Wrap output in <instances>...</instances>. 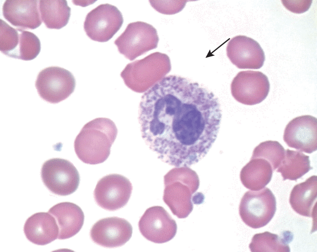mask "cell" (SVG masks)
<instances>
[{"label": "cell", "instance_id": "8fae6325", "mask_svg": "<svg viewBox=\"0 0 317 252\" xmlns=\"http://www.w3.org/2000/svg\"><path fill=\"white\" fill-rule=\"evenodd\" d=\"M138 227L142 235L147 240L163 243L173 239L177 231L175 220L161 206L147 208L140 218Z\"/></svg>", "mask_w": 317, "mask_h": 252}, {"label": "cell", "instance_id": "4316f807", "mask_svg": "<svg viewBox=\"0 0 317 252\" xmlns=\"http://www.w3.org/2000/svg\"><path fill=\"white\" fill-rule=\"evenodd\" d=\"M151 6L156 11L166 15L174 14L181 11L185 7V1L149 0Z\"/></svg>", "mask_w": 317, "mask_h": 252}, {"label": "cell", "instance_id": "e0dca14e", "mask_svg": "<svg viewBox=\"0 0 317 252\" xmlns=\"http://www.w3.org/2000/svg\"><path fill=\"white\" fill-rule=\"evenodd\" d=\"M24 231L29 241L43 246L57 239L59 230L55 218L49 212H41L35 213L27 219Z\"/></svg>", "mask_w": 317, "mask_h": 252}, {"label": "cell", "instance_id": "ba28073f", "mask_svg": "<svg viewBox=\"0 0 317 252\" xmlns=\"http://www.w3.org/2000/svg\"><path fill=\"white\" fill-rule=\"evenodd\" d=\"M123 22L122 15L115 6L100 5L86 15L84 24L87 36L91 40L105 42L119 31Z\"/></svg>", "mask_w": 317, "mask_h": 252}, {"label": "cell", "instance_id": "7402d4cb", "mask_svg": "<svg viewBox=\"0 0 317 252\" xmlns=\"http://www.w3.org/2000/svg\"><path fill=\"white\" fill-rule=\"evenodd\" d=\"M293 237L292 233L285 231L282 237L268 231L254 234L249 244L251 252H289V243Z\"/></svg>", "mask_w": 317, "mask_h": 252}, {"label": "cell", "instance_id": "52a82bcc", "mask_svg": "<svg viewBox=\"0 0 317 252\" xmlns=\"http://www.w3.org/2000/svg\"><path fill=\"white\" fill-rule=\"evenodd\" d=\"M76 85V79L72 73L56 66L41 70L35 82V86L41 98L54 104L67 98L74 91Z\"/></svg>", "mask_w": 317, "mask_h": 252}, {"label": "cell", "instance_id": "603a6c76", "mask_svg": "<svg viewBox=\"0 0 317 252\" xmlns=\"http://www.w3.org/2000/svg\"><path fill=\"white\" fill-rule=\"evenodd\" d=\"M247 176L243 182L247 188L258 191L270 181L273 169L271 164L265 159L257 158L252 160L246 167Z\"/></svg>", "mask_w": 317, "mask_h": 252}, {"label": "cell", "instance_id": "9a60e30c", "mask_svg": "<svg viewBox=\"0 0 317 252\" xmlns=\"http://www.w3.org/2000/svg\"><path fill=\"white\" fill-rule=\"evenodd\" d=\"M164 184L163 201L178 218H186L193 210L192 196L198 185L167 177Z\"/></svg>", "mask_w": 317, "mask_h": 252}, {"label": "cell", "instance_id": "3957f363", "mask_svg": "<svg viewBox=\"0 0 317 252\" xmlns=\"http://www.w3.org/2000/svg\"><path fill=\"white\" fill-rule=\"evenodd\" d=\"M169 57L159 52L128 64L120 75L125 85L136 92H146L170 71Z\"/></svg>", "mask_w": 317, "mask_h": 252}, {"label": "cell", "instance_id": "5b68a950", "mask_svg": "<svg viewBox=\"0 0 317 252\" xmlns=\"http://www.w3.org/2000/svg\"><path fill=\"white\" fill-rule=\"evenodd\" d=\"M159 38L156 29L141 21L129 23L115 40L119 52L132 61L147 52L157 48Z\"/></svg>", "mask_w": 317, "mask_h": 252}, {"label": "cell", "instance_id": "9c48e42d", "mask_svg": "<svg viewBox=\"0 0 317 252\" xmlns=\"http://www.w3.org/2000/svg\"><path fill=\"white\" fill-rule=\"evenodd\" d=\"M132 187L129 180L118 174L107 175L100 179L94 191L97 204L110 211L120 209L128 203Z\"/></svg>", "mask_w": 317, "mask_h": 252}, {"label": "cell", "instance_id": "d4e9b609", "mask_svg": "<svg viewBox=\"0 0 317 252\" xmlns=\"http://www.w3.org/2000/svg\"><path fill=\"white\" fill-rule=\"evenodd\" d=\"M20 29L15 28L0 19V49L9 57L17 59Z\"/></svg>", "mask_w": 317, "mask_h": 252}, {"label": "cell", "instance_id": "277c9868", "mask_svg": "<svg viewBox=\"0 0 317 252\" xmlns=\"http://www.w3.org/2000/svg\"><path fill=\"white\" fill-rule=\"evenodd\" d=\"M276 210L275 197L267 187L260 190L245 192L239 207V215L242 220L253 229L266 225L273 217Z\"/></svg>", "mask_w": 317, "mask_h": 252}, {"label": "cell", "instance_id": "ac0fdd59", "mask_svg": "<svg viewBox=\"0 0 317 252\" xmlns=\"http://www.w3.org/2000/svg\"><path fill=\"white\" fill-rule=\"evenodd\" d=\"M48 212L55 217L59 228L58 238L60 240L70 238L78 233L81 229L84 221V215L78 205L68 202L55 205Z\"/></svg>", "mask_w": 317, "mask_h": 252}, {"label": "cell", "instance_id": "83f0119b", "mask_svg": "<svg viewBox=\"0 0 317 252\" xmlns=\"http://www.w3.org/2000/svg\"><path fill=\"white\" fill-rule=\"evenodd\" d=\"M282 2L287 9L293 12L297 6L296 13H300L298 6H300L307 10L311 5L312 1H301V2H299V5H298V2H296L297 5L295 2H293L292 1H282Z\"/></svg>", "mask_w": 317, "mask_h": 252}, {"label": "cell", "instance_id": "5bb4252c", "mask_svg": "<svg viewBox=\"0 0 317 252\" xmlns=\"http://www.w3.org/2000/svg\"><path fill=\"white\" fill-rule=\"evenodd\" d=\"M226 52L231 62L240 69H260L265 60L264 52L259 44L245 36L232 38L228 44Z\"/></svg>", "mask_w": 317, "mask_h": 252}, {"label": "cell", "instance_id": "6da1fadb", "mask_svg": "<svg viewBox=\"0 0 317 252\" xmlns=\"http://www.w3.org/2000/svg\"><path fill=\"white\" fill-rule=\"evenodd\" d=\"M221 110L214 94L175 75L165 76L142 96L141 137L159 159L179 163L202 148L217 132Z\"/></svg>", "mask_w": 317, "mask_h": 252}, {"label": "cell", "instance_id": "2e32d148", "mask_svg": "<svg viewBox=\"0 0 317 252\" xmlns=\"http://www.w3.org/2000/svg\"><path fill=\"white\" fill-rule=\"evenodd\" d=\"M39 0H6L2 6L3 15L12 25L23 30L34 29L42 21Z\"/></svg>", "mask_w": 317, "mask_h": 252}, {"label": "cell", "instance_id": "ffe728a7", "mask_svg": "<svg viewBox=\"0 0 317 252\" xmlns=\"http://www.w3.org/2000/svg\"><path fill=\"white\" fill-rule=\"evenodd\" d=\"M39 8L41 19L46 27L59 29L68 23L71 8L66 0H39Z\"/></svg>", "mask_w": 317, "mask_h": 252}, {"label": "cell", "instance_id": "7a4b0ae2", "mask_svg": "<svg viewBox=\"0 0 317 252\" xmlns=\"http://www.w3.org/2000/svg\"><path fill=\"white\" fill-rule=\"evenodd\" d=\"M117 133L115 123L109 118L98 117L90 121L84 126L75 139L77 156L87 164L103 162L110 155Z\"/></svg>", "mask_w": 317, "mask_h": 252}, {"label": "cell", "instance_id": "7c38bea8", "mask_svg": "<svg viewBox=\"0 0 317 252\" xmlns=\"http://www.w3.org/2000/svg\"><path fill=\"white\" fill-rule=\"evenodd\" d=\"M132 228L126 220L113 216L102 219L92 226L90 236L95 243L109 248L120 247L131 238Z\"/></svg>", "mask_w": 317, "mask_h": 252}, {"label": "cell", "instance_id": "44dd1931", "mask_svg": "<svg viewBox=\"0 0 317 252\" xmlns=\"http://www.w3.org/2000/svg\"><path fill=\"white\" fill-rule=\"evenodd\" d=\"M312 169L309 156L288 149L276 172L281 173L283 180L296 181Z\"/></svg>", "mask_w": 317, "mask_h": 252}, {"label": "cell", "instance_id": "30bf717a", "mask_svg": "<svg viewBox=\"0 0 317 252\" xmlns=\"http://www.w3.org/2000/svg\"><path fill=\"white\" fill-rule=\"evenodd\" d=\"M270 88L267 76L259 71L246 70L238 72L231 85L232 95L237 101L252 105L264 100Z\"/></svg>", "mask_w": 317, "mask_h": 252}, {"label": "cell", "instance_id": "8992f818", "mask_svg": "<svg viewBox=\"0 0 317 252\" xmlns=\"http://www.w3.org/2000/svg\"><path fill=\"white\" fill-rule=\"evenodd\" d=\"M41 174L45 186L59 195L73 193L80 183L78 171L72 163L65 159L53 158L46 161L42 165Z\"/></svg>", "mask_w": 317, "mask_h": 252}, {"label": "cell", "instance_id": "4fadbf2b", "mask_svg": "<svg viewBox=\"0 0 317 252\" xmlns=\"http://www.w3.org/2000/svg\"><path fill=\"white\" fill-rule=\"evenodd\" d=\"M283 139L288 146L310 154L317 147V120L310 115L296 117L286 125Z\"/></svg>", "mask_w": 317, "mask_h": 252}, {"label": "cell", "instance_id": "d6986e66", "mask_svg": "<svg viewBox=\"0 0 317 252\" xmlns=\"http://www.w3.org/2000/svg\"><path fill=\"white\" fill-rule=\"evenodd\" d=\"M317 176L313 175L304 182L295 185L290 193L289 203L299 214L313 217L317 203Z\"/></svg>", "mask_w": 317, "mask_h": 252}, {"label": "cell", "instance_id": "cb8c5ba5", "mask_svg": "<svg viewBox=\"0 0 317 252\" xmlns=\"http://www.w3.org/2000/svg\"><path fill=\"white\" fill-rule=\"evenodd\" d=\"M285 152L284 147L278 142L268 140L260 143L255 148L253 157L267 160L274 171L279 167L283 160Z\"/></svg>", "mask_w": 317, "mask_h": 252}, {"label": "cell", "instance_id": "484cf974", "mask_svg": "<svg viewBox=\"0 0 317 252\" xmlns=\"http://www.w3.org/2000/svg\"><path fill=\"white\" fill-rule=\"evenodd\" d=\"M20 29L17 59L24 61L33 60L40 52V40L33 33Z\"/></svg>", "mask_w": 317, "mask_h": 252}]
</instances>
